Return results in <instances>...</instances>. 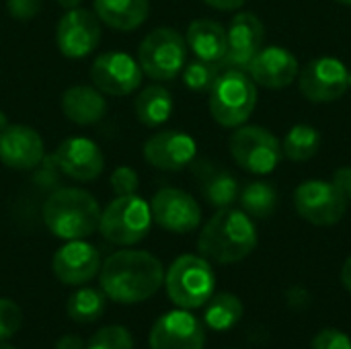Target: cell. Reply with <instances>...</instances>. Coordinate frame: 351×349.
<instances>
[{
  "label": "cell",
  "mask_w": 351,
  "mask_h": 349,
  "mask_svg": "<svg viewBox=\"0 0 351 349\" xmlns=\"http://www.w3.org/2000/svg\"><path fill=\"white\" fill-rule=\"evenodd\" d=\"M62 113L76 125H95L107 113V101L97 86L72 84L62 93Z\"/></svg>",
  "instance_id": "7402d4cb"
},
{
  "label": "cell",
  "mask_w": 351,
  "mask_h": 349,
  "mask_svg": "<svg viewBox=\"0 0 351 349\" xmlns=\"http://www.w3.org/2000/svg\"><path fill=\"white\" fill-rule=\"evenodd\" d=\"M337 4H341V6H350L351 8V0H335Z\"/></svg>",
  "instance_id": "b9f144b4"
},
{
  "label": "cell",
  "mask_w": 351,
  "mask_h": 349,
  "mask_svg": "<svg viewBox=\"0 0 351 349\" xmlns=\"http://www.w3.org/2000/svg\"><path fill=\"white\" fill-rule=\"evenodd\" d=\"M228 150L232 160L247 173L269 175L274 173L282 158V142L278 136L263 125H239L228 140Z\"/></svg>",
  "instance_id": "ba28073f"
},
{
  "label": "cell",
  "mask_w": 351,
  "mask_h": 349,
  "mask_svg": "<svg viewBox=\"0 0 351 349\" xmlns=\"http://www.w3.org/2000/svg\"><path fill=\"white\" fill-rule=\"evenodd\" d=\"M144 160L167 173H177L189 167L197 156V144L195 140L179 130H162L152 134L144 142Z\"/></svg>",
  "instance_id": "5bb4252c"
},
{
  "label": "cell",
  "mask_w": 351,
  "mask_h": 349,
  "mask_svg": "<svg viewBox=\"0 0 351 349\" xmlns=\"http://www.w3.org/2000/svg\"><path fill=\"white\" fill-rule=\"evenodd\" d=\"M23 325V311L10 298H0V341L10 339Z\"/></svg>",
  "instance_id": "1f68e13d"
},
{
  "label": "cell",
  "mask_w": 351,
  "mask_h": 349,
  "mask_svg": "<svg viewBox=\"0 0 351 349\" xmlns=\"http://www.w3.org/2000/svg\"><path fill=\"white\" fill-rule=\"evenodd\" d=\"M208 6L222 10V12H232V10H241L245 6L247 0H204Z\"/></svg>",
  "instance_id": "8d00e7d4"
},
{
  "label": "cell",
  "mask_w": 351,
  "mask_h": 349,
  "mask_svg": "<svg viewBox=\"0 0 351 349\" xmlns=\"http://www.w3.org/2000/svg\"><path fill=\"white\" fill-rule=\"evenodd\" d=\"M99 202L80 187H60L43 202L41 218L47 230L62 241H80L99 230Z\"/></svg>",
  "instance_id": "3957f363"
},
{
  "label": "cell",
  "mask_w": 351,
  "mask_h": 349,
  "mask_svg": "<svg viewBox=\"0 0 351 349\" xmlns=\"http://www.w3.org/2000/svg\"><path fill=\"white\" fill-rule=\"evenodd\" d=\"M243 319V302L239 296L230 292L212 294V298L206 302L204 321L214 331H228Z\"/></svg>",
  "instance_id": "83f0119b"
},
{
  "label": "cell",
  "mask_w": 351,
  "mask_h": 349,
  "mask_svg": "<svg viewBox=\"0 0 351 349\" xmlns=\"http://www.w3.org/2000/svg\"><path fill=\"white\" fill-rule=\"evenodd\" d=\"M152 220L175 234H187L197 230L202 224V208L197 200L179 189V187H162L150 200Z\"/></svg>",
  "instance_id": "4fadbf2b"
},
{
  "label": "cell",
  "mask_w": 351,
  "mask_h": 349,
  "mask_svg": "<svg viewBox=\"0 0 351 349\" xmlns=\"http://www.w3.org/2000/svg\"><path fill=\"white\" fill-rule=\"evenodd\" d=\"M84 349H134V337L121 325H107L88 339Z\"/></svg>",
  "instance_id": "4dcf8cb0"
},
{
  "label": "cell",
  "mask_w": 351,
  "mask_h": 349,
  "mask_svg": "<svg viewBox=\"0 0 351 349\" xmlns=\"http://www.w3.org/2000/svg\"><path fill=\"white\" fill-rule=\"evenodd\" d=\"M222 70L224 68L220 64L193 60V62L185 64V68H183V84L193 93H210V88L214 86V82Z\"/></svg>",
  "instance_id": "f546056e"
},
{
  "label": "cell",
  "mask_w": 351,
  "mask_h": 349,
  "mask_svg": "<svg viewBox=\"0 0 351 349\" xmlns=\"http://www.w3.org/2000/svg\"><path fill=\"white\" fill-rule=\"evenodd\" d=\"M84 341L78 335H62L56 341V349H84Z\"/></svg>",
  "instance_id": "74e56055"
},
{
  "label": "cell",
  "mask_w": 351,
  "mask_h": 349,
  "mask_svg": "<svg viewBox=\"0 0 351 349\" xmlns=\"http://www.w3.org/2000/svg\"><path fill=\"white\" fill-rule=\"evenodd\" d=\"M333 181L341 187V191L346 193L348 202L351 204V167H341L333 173Z\"/></svg>",
  "instance_id": "d590c367"
},
{
  "label": "cell",
  "mask_w": 351,
  "mask_h": 349,
  "mask_svg": "<svg viewBox=\"0 0 351 349\" xmlns=\"http://www.w3.org/2000/svg\"><path fill=\"white\" fill-rule=\"evenodd\" d=\"M193 175L197 179L199 191L204 195V200L214 206V208H230L234 202H239V181L237 177L222 169L220 165H214L210 160H193Z\"/></svg>",
  "instance_id": "44dd1931"
},
{
  "label": "cell",
  "mask_w": 351,
  "mask_h": 349,
  "mask_svg": "<svg viewBox=\"0 0 351 349\" xmlns=\"http://www.w3.org/2000/svg\"><path fill=\"white\" fill-rule=\"evenodd\" d=\"M185 41L197 60L222 66V60L228 51V35H226V29L218 21L195 19L187 27Z\"/></svg>",
  "instance_id": "603a6c76"
},
{
  "label": "cell",
  "mask_w": 351,
  "mask_h": 349,
  "mask_svg": "<svg viewBox=\"0 0 351 349\" xmlns=\"http://www.w3.org/2000/svg\"><path fill=\"white\" fill-rule=\"evenodd\" d=\"M64 10H70V8H78L82 4V0H56Z\"/></svg>",
  "instance_id": "ab89813d"
},
{
  "label": "cell",
  "mask_w": 351,
  "mask_h": 349,
  "mask_svg": "<svg viewBox=\"0 0 351 349\" xmlns=\"http://www.w3.org/2000/svg\"><path fill=\"white\" fill-rule=\"evenodd\" d=\"M45 156V146L37 130L12 123L0 130V163L12 171H31Z\"/></svg>",
  "instance_id": "ffe728a7"
},
{
  "label": "cell",
  "mask_w": 351,
  "mask_h": 349,
  "mask_svg": "<svg viewBox=\"0 0 351 349\" xmlns=\"http://www.w3.org/2000/svg\"><path fill=\"white\" fill-rule=\"evenodd\" d=\"M103 294L119 304H138L152 298L165 284L162 263L148 251L123 249L101 265Z\"/></svg>",
  "instance_id": "6da1fadb"
},
{
  "label": "cell",
  "mask_w": 351,
  "mask_h": 349,
  "mask_svg": "<svg viewBox=\"0 0 351 349\" xmlns=\"http://www.w3.org/2000/svg\"><path fill=\"white\" fill-rule=\"evenodd\" d=\"M152 226L150 204L140 195H117L101 212L99 232L101 237L117 247H132L144 241Z\"/></svg>",
  "instance_id": "8992f818"
},
{
  "label": "cell",
  "mask_w": 351,
  "mask_h": 349,
  "mask_svg": "<svg viewBox=\"0 0 351 349\" xmlns=\"http://www.w3.org/2000/svg\"><path fill=\"white\" fill-rule=\"evenodd\" d=\"M56 167L72 181H95L105 169V156L97 142L88 138H68L53 152Z\"/></svg>",
  "instance_id": "d6986e66"
},
{
  "label": "cell",
  "mask_w": 351,
  "mask_h": 349,
  "mask_svg": "<svg viewBox=\"0 0 351 349\" xmlns=\"http://www.w3.org/2000/svg\"><path fill=\"white\" fill-rule=\"evenodd\" d=\"M0 349H16V348H12V346H8V344L0 341Z\"/></svg>",
  "instance_id": "7bdbcfd3"
},
{
  "label": "cell",
  "mask_w": 351,
  "mask_h": 349,
  "mask_svg": "<svg viewBox=\"0 0 351 349\" xmlns=\"http://www.w3.org/2000/svg\"><path fill=\"white\" fill-rule=\"evenodd\" d=\"M341 284L346 286V290L351 294V255L346 259V263L341 267Z\"/></svg>",
  "instance_id": "f35d334b"
},
{
  "label": "cell",
  "mask_w": 351,
  "mask_h": 349,
  "mask_svg": "<svg viewBox=\"0 0 351 349\" xmlns=\"http://www.w3.org/2000/svg\"><path fill=\"white\" fill-rule=\"evenodd\" d=\"M187 41L177 29L156 27L138 47V64L142 72L156 80L167 82L177 78L187 64Z\"/></svg>",
  "instance_id": "52a82bcc"
},
{
  "label": "cell",
  "mask_w": 351,
  "mask_h": 349,
  "mask_svg": "<svg viewBox=\"0 0 351 349\" xmlns=\"http://www.w3.org/2000/svg\"><path fill=\"white\" fill-rule=\"evenodd\" d=\"M138 187L140 179L132 167H117L111 173V189L115 191V195H132L138 191Z\"/></svg>",
  "instance_id": "d6a6232c"
},
{
  "label": "cell",
  "mask_w": 351,
  "mask_h": 349,
  "mask_svg": "<svg viewBox=\"0 0 351 349\" xmlns=\"http://www.w3.org/2000/svg\"><path fill=\"white\" fill-rule=\"evenodd\" d=\"M93 10L101 23L115 31H134L150 14V0H95Z\"/></svg>",
  "instance_id": "cb8c5ba5"
},
{
  "label": "cell",
  "mask_w": 351,
  "mask_h": 349,
  "mask_svg": "<svg viewBox=\"0 0 351 349\" xmlns=\"http://www.w3.org/2000/svg\"><path fill=\"white\" fill-rule=\"evenodd\" d=\"M101 265L99 249L84 239L66 241V245H62L51 259L56 278L66 286H82L95 280L101 272Z\"/></svg>",
  "instance_id": "ac0fdd59"
},
{
  "label": "cell",
  "mask_w": 351,
  "mask_h": 349,
  "mask_svg": "<svg viewBox=\"0 0 351 349\" xmlns=\"http://www.w3.org/2000/svg\"><path fill=\"white\" fill-rule=\"evenodd\" d=\"M165 288L173 304L191 311L204 306L216 288V276L206 257L181 255L165 274Z\"/></svg>",
  "instance_id": "5b68a950"
},
{
  "label": "cell",
  "mask_w": 351,
  "mask_h": 349,
  "mask_svg": "<svg viewBox=\"0 0 351 349\" xmlns=\"http://www.w3.org/2000/svg\"><path fill=\"white\" fill-rule=\"evenodd\" d=\"M296 214L313 226H333L348 214V197L331 179H306L294 189Z\"/></svg>",
  "instance_id": "9c48e42d"
},
{
  "label": "cell",
  "mask_w": 351,
  "mask_h": 349,
  "mask_svg": "<svg viewBox=\"0 0 351 349\" xmlns=\"http://www.w3.org/2000/svg\"><path fill=\"white\" fill-rule=\"evenodd\" d=\"M136 117L146 128H158L169 121L173 113V95L160 84H150L134 101Z\"/></svg>",
  "instance_id": "d4e9b609"
},
{
  "label": "cell",
  "mask_w": 351,
  "mask_h": 349,
  "mask_svg": "<svg viewBox=\"0 0 351 349\" xmlns=\"http://www.w3.org/2000/svg\"><path fill=\"white\" fill-rule=\"evenodd\" d=\"M6 125H8V123H6V115H4V113L0 111V130H4Z\"/></svg>",
  "instance_id": "60d3db41"
},
{
  "label": "cell",
  "mask_w": 351,
  "mask_h": 349,
  "mask_svg": "<svg viewBox=\"0 0 351 349\" xmlns=\"http://www.w3.org/2000/svg\"><path fill=\"white\" fill-rule=\"evenodd\" d=\"M226 35H228V51L222 60V68L247 70L251 60L265 43V27L261 19L255 12L241 10L230 19Z\"/></svg>",
  "instance_id": "e0dca14e"
},
{
  "label": "cell",
  "mask_w": 351,
  "mask_h": 349,
  "mask_svg": "<svg viewBox=\"0 0 351 349\" xmlns=\"http://www.w3.org/2000/svg\"><path fill=\"white\" fill-rule=\"evenodd\" d=\"M204 325L185 309L171 311L156 319L150 329V349H204Z\"/></svg>",
  "instance_id": "2e32d148"
},
{
  "label": "cell",
  "mask_w": 351,
  "mask_h": 349,
  "mask_svg": "<svg viewBox=\"0 0 351 349\" xmlns=\"http://www.w3.org/2000/svg\"><path fill=\"white\" fill-rule=\"evenodd\" d=\"M350 88H351V72H350Z\"/></svg>",
  "instance_id": "ee69618b"
},
{
  "label": "cell",
  "mask_w": 351,
  "mask_h": 349,
  "mask_svg": "<svg viewBox=\"0 0 351 349\" xmlns=\"http://www.w3.org/2000/svg\"><path fill=\"white\" fill-rule=\"evenodd\" d=\"M257 226L251 216L237 208H220L202 228L197 251L208 261L230 265L247 259L257 247Z\"/></svg>",
  "instance_id": "7a4b0ae2"
},
{
  "label": "cell",
  "mask_w": 351,
  "mask_h": 349,
  "mask_svg": "<svg viewBox=\"0 0 351 349\" xmlns=\"http://www.w3.org/2000/svg\"><path fill=\"white\" fill-rule=\"evenodd\" d=\"M101 21L95 10L70 8L62 14L56 27V43L62 56L80 60L90 56L101 43Z\"/></svg>",
  "instance_id": "8fae6325"
},
{
  "label": "cell",
  "mask_w": 351,
  "mask_h": 349,
  "mask_svg": "<svg viewBox=\"0 0 351 349\" xmlns=\"http://www.w3.org/2000/svg\"><path fill=\"white\" fill-rule=\"evenodd\" d=\"M105 302H107V296L103 294V290L80 288L74 294H70V298L66 302V313L74 323L88 325L103 317Z\"/></svg>",
  "instance_id": "f1b7e54d"
},
{
  "label": "cell",
  "mask_w": 351,
  "mask_h": 349,
  "mask_svg": "<svg viewBox=\"0 0 351 349\" xmlns=\"http://www.w3.org/2000/svg\"><path fill=\"white\" fill-rule=\"evenodd\" d=\"M311 349H351V339L337 329H325L317 333Z\"/></svg>",
  "instance_id": "836d02e7"
},
{
  "label": "cell",
  "mask_w": 351,
  "mask_h": 349,
  "mask_svg": "<svg viewBox=\"0 0 351 349\" xmlns=\"http://www.w3.org/2000/svg\"><path fill=\"white\" fill-rule=\"evenodd\" d=\"M90 80L103 95L125 97L140 88L144 72L130 53L125 51H105L95 58L90 66Z\"/></svg>",
  "instance_id": "7c38bea8"
},
{
  "label": "cell",
  "mask_w": 351,
  "mask_h": 349,
  "mask_svg": "<svg viewBox=\"0 0 351 349\" xmlns=\"http://www.w3.org/2000/svg\"><path fill=\"white\" fill-rule=\"evenodd\" d=\"M296 82L300 95L306 101L315 105H327L335 103L348 93L350 70L341 60L333 56H321L300 68Z\"/></svg>",
  "instance_id": "30bf717a"
},
{
  "label": "cell",
  "mask_w": 351,
  "mask_h": 349,
  "mask_svg": "<svg viewBox=\"0 0 351 349\" xmlns=\"http://www.w3.org/2000/svg\"><path fill=\"white\" fill-rule=\"evenodd\" d=\"M321 132L311 123H296L282 140V152L292 163H306L317 156L321 148Z\"/></svg>",
  "instance_id": "4316f807"
},
{
  "label": "cell",
  "mask_w": 351,
  "mask_h": 349,
  "mask_svg": "<svg viewBox=\"0 0 351 349\" xmlns=\"http://www.w3.org/2000/svg\"><path fill=\"white\" fill-rule=\"evenodd\" d=\"M239 204L253 220H267L278 210L280 193L269 181H249L239 193Z\"/></svg>",
  "instance_id": "484cf974"
},
{
  "label": "cell",
  "mask_w": 351,
  "mask_h": 349,
  "mask_svg": "<svg viewBox=\"0 0 351 349\" xmlns=\"http://www.w3.org/2000/svg\"><path fill=\"white\" fill-rule=\"evenodd\" d=\"M6 10L14 21H31L41 10V0H6Z\"/></svg>",
  "instance_id": "e575fe53"
},
{
  "label": "cell",
  "mask_w": 351,
  "mask_h": 349,
  "mask_svg": "<svg viewBox=\"0 0 351 349\" xmlns=\"http://www.w3.org/2000/svg\"><path fill=\"white\" fill-rule=\"evenodd\" d=\"M257 86L282 91L296 82L300 74L298 58L282 45H263L245 70Z\"/></svg>",
  "instance_id": "9a60e30c"
},
{
  "label": "cell",
  "mask_w": 351,
  "mask_h": 349,
  "mask_svg": "<svg viewBox=\"0 0 351 349\" xmlns=\"http://www.w3.org/2000/svg\"><path fill=\"white\" fill-rule=\"evenodd\" d=\"M208 95L210 115L228 130L247 123L257 107V84L239 68H224Z\"/></svg>",
  "instance_id": "277c9868"
}]
</instances>
